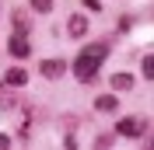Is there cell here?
<instances>
[{
    "label": "cell",
    "mask_w": 154,
    "mask_h": 150,
    "mask_svg": "<svg viewBox=\"0 0 154 150\" xmlns=\"http://www.w3.org/2000/svg\"><path fill=\"white\" fill-rule=\"evenodd\" d=\"M67 32H70V38H84L88 35V18L84 14H74V18L67 21Z\"/></svg>",
    "instance_id": "obj_4"
},
{
    "label": "cell",
    "mask_w": 154,
    "mask_h": 150,
    "mask_svg": "<svg viewBox=\"0 0 154 150\" xmlns=\"http://www.w3.org/2000/svg\"><path fill=\"white\" fill-rule=\"evenodd\" d=\"M28 52H32V46H28V35H25V32H14V35H11V56L25 59Z\"/></svg>",
    "instance_id": "obj_3"
},
{
    "label": "cell",
    "mask_w": 154,
    "mask_h": 150,
    "mask_svg": "<svg viewBox=\"0 0 154 150\" xmlns=\"http://www.w3.org/2000/svg\"><path fill=\"white\" fill-rule=\"evenodd\" d=\"M116 105H119L116 94H102V98L95 101V108H98V112H116Z\"/></svg>",
    "instance_id": "obj_7"
},
{
    "label": "cell",
    "mask_w": 154,
    "mask_h": 150,
    "mask_svg": "<svg viewBox=\"0 0 154 150\" xmlns=\"http://www.w3.org/2000/svg\"><path fill=\"white\" fill-rule=\"evenodd\" d=\"M105 56H109V46H105V42L84 46V49H81V56H77V63H74L77 80H81V84L95 80V74H98V66H102V59H105Z\"/></svg>",
    "instance_id": "obj_1"
},
{
    "label": "cell",
    "mask_w": 154,
    "mask_h": 150,
    "mask_svg": "<svg viewBox=\"0 0 154 150\" xmlns=\"http://www.w3.org/2000/svg\"><path fill=\"white\" fill-rule=\"evenodd\" d=\"M112 87H116V91H130V87H133V77H130V74H116L112 77Z\"/></svg>",
    "instance_id": "obj_8"
},
{
    "label": "cell",
    "mask_w": 154,
    "mask_h": 150,
    "mask_svg": "<svg viewBox=\"0 0 154 150\" xmlns=\"http://www.w3.org/2000/svg\"><path fill=\"white\" fill-rule=\"evenodd\" d=\"M116 129H119V136H130V140H137V136H144V133H147V122H144V119H137V115H126V119L119 122Z\"/></svg>",
    "instance_id": "obj_2"
},
{
    "label": "cell",
    "mask_w": 154,
    "mask_h": 150,
    "mask_svg": "<svg viewBox=\"0 0 154 150\" xmlns=\"http://www.w3.org/2000/svg\"><path fill=\"white\" fill-rule=\"evenodd\" d=\"M63 70H67V63H63V59H46V63H42V74H46L49 80H53V77H60Z\"/></svg>",
    "instance_id": "obj_6"
},
{
    "label": "cell",
    "mask_w": 154,
    "mask_h": 150,
    "mask_svg": "<svg viewBox=\"0 0 154 150\" xmlns=\"http://www.w3.org/2000/svg\"><path fill=\"white\" fill-rule=\"evenodd\" d=\"M151 63H154V59H151V52H147V56H144V77L154 74V66H151Z\"/></svg>",
    "instance_id": "obj_10"
},
{
    "label": "cell",
    "mask_w": 154,
    "mask_h": 150,
    "mask_svg": "<svg viewBox=\"0 0 154 150\" xmlns=\"http://www.w3.org/2000/svg\"><path fill=\"white\" fill-rule=\"evenodd\" d=\"M32 7H35V10H42V14H46V10H53V0H32Z\"/></svg>",
    "instance_id": "obj_9"
},
{
    "label": "cell",
    "mask_w": 154,
    "mask_h": 150,
    "mask_svg": "<svg viewBox=\"0 0 154 150\" xmlns=\"http://www.w3.org/2000/svg\"><path fill=\"white\" fill-rule=\"evenodd\" d=\"M4 84H7V87H21V84H28V70H21V66H11L7 74H4Z\"/></svg>",
    "instance_id": "obj_5"
}]
</instances>
